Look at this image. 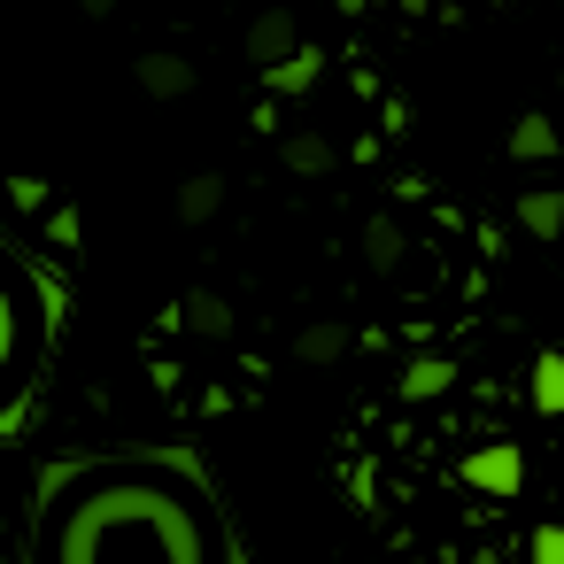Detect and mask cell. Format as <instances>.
I'll return each mask as SVG.
<instances>
[{"label": "cell", "instance_id": "5b68a950", "mask_svg": "<svg viewBox=\"0 0 564 564\" xmlns=\"http://www.w3.org/2000/svg\"><path fill=\"white\" fill-rule=\"evenodd\" d=\"M294 47H302V32H294V17H286V9H263V17L248 24V63H256V70L286 63Z\"/></svg>", "mask_w": 564, "mask_h": 564}, {"label": "cell", "instance_id": "4fadbf2b", "mask_svg": "<svg viewBox=\"0 0 564 564\" xmlns=\"http://www.w3.org/2000/svg\"><path fill=\"white\" fill-rule=\"evenodd\" d=\"M294 356H302V364H340V356H348V325H333V317H325V325H302V333H294Z\"/></svg>", "mask_w": 564, "mask_h": 564}, {"label": "cell", "instance_id": "ac0fdd59", "mask_svg": "<svg viewBox=\"0 0 564 564\" xmlns=\"http://www.w3.org/2000/svg\"><path fill=\"white\" fill-rule=\"evenodd\" d=\"M78 17H94V24H101V17H117V0H78Z\"/></svg>", "mask_w": 564, "mask_h": 564}, {"label": "cell", "instance_id": "277c9868", "mask_svg": "<svg viewBox=\"0 0 564 564\" xmlns=\"http://www.w3.org/2000/svg\"><path fill=\"white\" fill-rule=\"evenodd\" d=\"M17 286H0V410H9V394L24 387V325H17Z\"/></svg>", "mask_w": 564, "mask_h": 564}, {"label": "cell", "instance_id": "52a82bcc", "mask_svg": "<svg viewBox=\"0 0 564 564\" xmlns=\"http://www.w3.org/2000/svg\"><path fill=\"white\" fill-rule=\"evenodd\" d=\"M279 163H286L294 178H325V171H333V140H325V132H286V140H279Z\"/></svg>", "mask_w": 564, "mask_h": 564}, {"label": "cell", "instance_id": "6da1fadb", "mask_svg": "<svg viewBox=\"0 0 564 564\" xmlns=\"http://www.w3.org/2000/svg\"><path fill=\"white\" fill-rule=\"evenodd\" d=\"M32 564H232L217 510L171 471H86L47 495Z\"/></svg>", "mask_w": 564, "mask_h": 564}, {"label": "cell", "instance_id": "9c48e42d", "mask_svg": "<svg viewBox=\"0 0 564 564\" xmlns=\"http://www.w3.org/2000/svg\"><path fill=\"white\" fill-rule=\"evenodd\" d=\"M225 209V178L217 171H194L186 186H178V225H209Z\"/></svg>", "mask_w": 564, "mask_h": 564}, {"label": "cell", "instance_id": "8992f818", "mask_svg": "<svg viewBox=\"0 0 564 564\" xmlns=\"http://www.w3.org/2000/svg\"><path fill=\"white\" fill-rule=\"evenodd\" d=\"M317 78H325V55H317V47H294L286 63H271V70H263V86H271L279 101H294V94H310Z\"/></svg>", "mask_w": 564, "mask_h": 564}, {"label": "cell", "instance_id": "ba28073f", "mask_svg": "<svg viewBox=\"0 0 564 564\" xmlns=\"http://www.w3.org/2000/svg\"><path fill=\"white\" fill-rule=\"evenodd\" d=\"M518 225H525L533 240H556V232H564V186H533V194H518Z\"/></svg>", "mask_w": 564, "mask_h": 564}, {"label": "cell", "instance_id": "e0dca14e", "mask_svg": "<svg viewBox=\"0 0 564 564\" xmlns=\"http://www.w3.org/2000/svg\"><path fill=\"white\" fill-rule=\"evenodd\" d=\"M9 202H17V209H47V178H17Z\"/></svg>", "mask_w": 564, "mask_h": 564}, {"label": "cell", "instance_id": "5bb4252c", "mask_svg": "<svg viewBox=\"0 0 564 564\" xmlns=\"http://www.w3.org/2000/svg\"><path fill=\"white\" fill-rule=\"evenodd\" d=\"M186 325L209 333V340H225V333H232V302H225V294H194V302H186Z\"/></svg>", "mask_w": 564, "mask_h": 564}, {"label": "cell", "instance_id": "3957f363", "mask_svg": "<svg viewBox=\"0 0 564 564\" xmlns=\"http://www.w3.org/2000/svg\"><path fill=\"white\" fill-rule=\"evenodd\" d=\"M132 78H140V94H148V101H186L202 70H194L186 55H171V47H155V55H140V63H132Z\"/></svg>", "mask_w": 564, "mask_h": 564}, {"label": "cell", "instance_id": "8fae6325", "mask_svg": "<svg viewBox=\"0 0 564 564\" xmlns=\"http://www.w3.org/2000/svg\"><path fill=\"white\" fill-rule=\"evenodd\" d=\"M448 379H456V364H448V356H417V364L402 371V387H394V394H402V402H433V394H448Z\"/></svg>", "mask_w": 564, "mask_h": 564}, {"label": "cell", "instance_id": "7c38bea8", "mask_svg": "<svg viewBox=\"0 0 564 564\" xmlns=\"http://www.w3.org/2000/svg\"><path fill=\"white\" fill-rule=\"evenodd\" d=\"M556 155V124L549 117H518L510 124V163H549Z\"/></svg>", "mask_w": 564, "mask_h": 564}, {"label": "cell", "instance_id": "7a4b0ae2", "mask_svg": "<svg viewBox=\"0 0 564 564\" xmlns=\"http://www.w3.org/2000/svg\"><path fill=\"white\" fill-rule=\"evenodd\" d=\"M464 487H479V495H518V487H525V456H518L510 441H487V448L464 456Z\"/></svg>", "mask_w": 564, "mask_h": 564}, {"label": "cell", "instance_id": "30bf717a", "mask_svg": "<svg viewBox=\"0 0 564 564\" xmlns=\"http://www.w3.org/2000/svg\"><path fill=\"white\" fill-rule=\"evenodd\" d=\"M525 394H533V410H541V417H564V356H556V348H541V356H533Z\"/></svg>", "mask_w": 564, "mask_h": 564}, {"label": "cell", "instance_id": "9a60e30c", "mask_svg": "<svg viewBox=\"0 0 564 564\" xmlns=\"http://www.w3.org/2000/svg\"><path fill=\"white\" fill-rule=\"evenodd\" d=\"M364 248H371V263H379V271H387V263H394V256H402V232H394V225H387V217H379V225H364Z\"/></svg>", "mask_w": 564, "mask_h": 564}, {"label": "cell", "instance_id": "2e32d148", "mask_svg": "<svg viewBox=\"0 0 564 564\" xmlns=\"http://www.w3.org/2000/svg\"><path fill=\"white\" fill-rule=\"evenodd\" d=\"M525 556H533V564H564V525H533Z\"/></svg>", "mask_w": 564, "mask_h": 564}]
</instances>
